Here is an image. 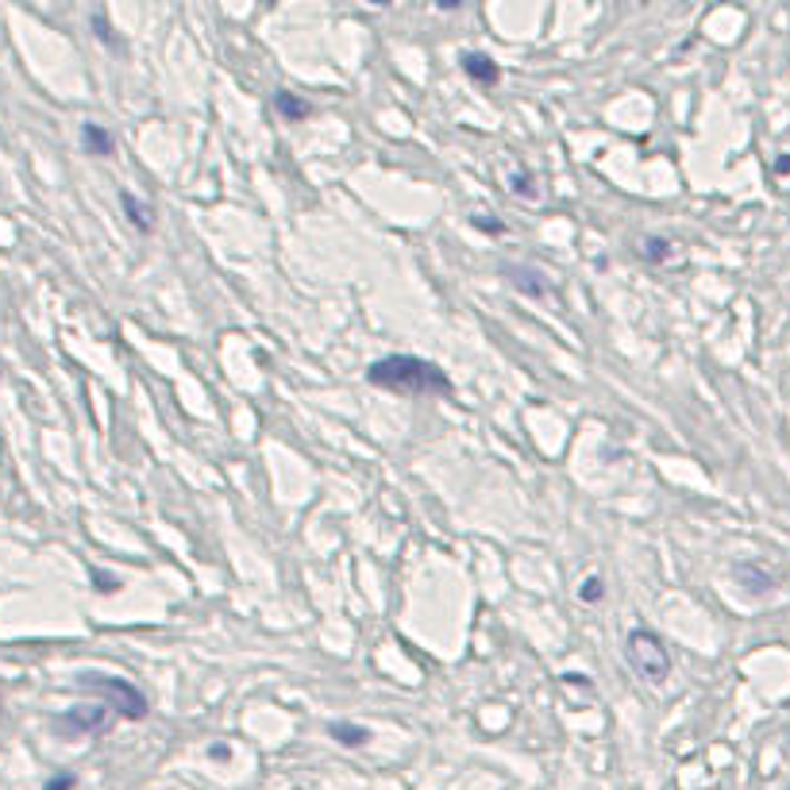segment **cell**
Returning a JSON list of instances; mask_svg holds the SVG:
<instances>
[{"mask_svg":"<svg viewBox=\"0 0 790 790\" xmlns=\"http://www.w3.org/2000/svg\"><path fill=\"white\" fill-rule=\"evenodd\" d=\"M89 578H94V583H97V591L100 594H116V591H120V578H116V575H108V570H89Z\"/></svg>","mask_w":790,"mask_h":790,"instance_id":"obj_14","label":"cell"},{"mask_svg":"<svg viewBox=\"0 0 790 790\" xmlns=\"http://www.w3.org/2000/svg\"><path fill=\"white\" fill-rule=\"evenodd\" d=\"M776 174H790V155H779V158H776Z\"/></svg>","mask_w":790,"mask_h":790,"instance_id":"obj_20","label":"cell"},{"mask_svg":"<svg viewBox=\"0 0 790 790\" xmlns=\"http://www.w3.org/2000/svg\"><path fill=\"white\" fill-rule=\"evenodd\" d=\"M274 108H279L285 120H305V116H309V105L301 97H293V94H279V97H274Z\"/></svg>","mask_w":790,"mask_h":790,"instance_id":"obj_11","label":"cell"},{"mask_svg":"<svg viewBox=\"0 0 790 790\" xmlns=\"http://www.w3.org/2000/svg\"><path fill=\"white\" fill-rule=\"evenodd\" d=\"M208 755H213V760H228V744H213L208 748Z\"/></svg>","mask_w":790,"mask_h":790,"instance_id":"obj_19","label":"cell"},{"mask_svg":"<svg viewBox=\"0 0 790 790\" xmlns=\"http://www.w3.org/2000/svg\"><path fill=\"white\" fill-rule=\"evenodd\" d=\"M563 679H567L570 686H591V675H578V671H567Z\"/></svg>","mask_w":790,"mask_h":790,"instance_id":"obj_18","label":"cell"},{"mask_svg":"<svg viewBox=\"0 0 790 790\" xmlns=\"http://www.w3.org/2000/svg\"><path fill=\"white\" fill-rule=\"evenodd\" d=\"M641 255L648 259V263H667V259L675 255V243H671L667 235H644Z\"/></svg>","mask_w":790,"mask_h":790,"instance_id":"obj_10","label":"cell"},{"mask_svg":"<svg viewBox=\"0 0 790 790\" xmlns=\"http://www.w3.org/2000/svg\"><path fill=\"white\" fill-rule=\"evenodd\" d=\"M509 189L517 193V197H536V178L528 170H513L509 174Z\"/></svg>","mask_w":790,"mask_h":790,"instance_id":"obj_12","label":"cell"},{"mask_svg":"<svg viewBox=\"0 0 790 790\" xmlns=\"http://www.w3.org/2000/svg\"><path fill=\"white\" fill-rule=\"evenodd\" d=\"M374 386L390 393H409V398H420V393H451V378L440 371L436 363L417 355H386L371 363L367 371Z\"/></svg>","mask_w":790,"mask_h":790,"instance_id":"obj_1","label":"cell"},{"mask_svg":"<svg viewBox=\"0 0 790 790\" xmlns=\"http://www.w3.org/2000/svg\"><path fill=\"white\" fill-rule=\"evenodd\" d=\"M120 205H124V213H128V221L136 224L139 232H150V228H155V208L143 205V201L136 197V193L124 189V193H120Z\"/></svg>","mask_w":790,"mask_h":790,"instance_id":"obj_7","label":"cell"},{"mask_svg":"<svg viewBox=\"0 0 790 790\" xmlns=\"http://www.w3.org/2000/svg\"><path fill=\"white\" fill-rule=\"evenodd\" d=\"M94 28H97V39H100V43H108V47L116 43V39H113V28H108V20H105V12H94Z\"/></svg>","mask_w":790,"mask_h":790,"instance_id":"obj_16","label":"cell"},{"mask_svg":"<svg viewBox=\"0 0 790 790\" xmlns=\"http://www.w3.org/2000/svg\"><path fill=\"white\" fill-rule=\"evenodd\" d=\"M625 660H628V667L652 686H663L671 679L667 644L660 641V633H652V628H644V625L625 636Z\"/></svg>","mask_w":790,"mask_h":790,"instance_id":"obj_2","label":"cell"},{"mask_svg":"<svg viewBox=\"0 0 790 790\" xmlns=\"http://www.w3.org/2000/svg\"><path fill=\"white\" fill-rule=\"evenodd\" d=\"M470 224H475V228H482V232H490V235H501V232H506V224L494 221V216H470Z\"/></svg>","mask_w":790,"mask_h":790,"instance_id":"obj_15","label":"cell"},{"mask_svg":"<svg viewBox=\"0 0 790 790\" xmlns=\"http://www.w3.org/2000/svg\"><path fill=\"white\" fill-rule=\"evenodd\" d=\"M74 787H78V779H74L70 771H62V776L50 779V783H47L43 790H74Z\"/></svg>","mask_w":790,"mask_h":790,"instance_id":"obj_17","label":"cell"},{"mask_svg":"<svg viewBox=\"0 0 790 790\" xmlns=\"http://www.w3.org/2000/svg\"><path fill=\"white\" fill-rule=\"evenodd\" d=\"M578 598L583 602H602L605 598V583H602V575H591L583 586H578Z\"/></svg>","mask_w":790,"mask_h":790,"instance_id":"obj_13","label":"cell"},{"mask_svg":"<svg viewBox=\"0 0 790 790\" xmlns=\"http://www.w3.org/2000/svg\"><path fill=\"white\" fill-rule=\"evenodd\" d=\"M78 686H86V691L100 694L108 702V710L124 713L128 721H143V718H147V698H143V691H136L128 679L100 675V671H86V675H78Z\"/></svg>","mask_w":790,"mask_h":790,"instance_id":"obj_3","label":"cell"},{"mask_svg":"<svg viewBox=\"0 0 790 790\" xmlns=\"http://www.w3.org/2000/svg\"><path fill=\"white\" fill-rule=\"evenodd\" d=\"M501 274H506L513 290L525 293V298H548V290H552L548 274L536 271V266H513V263H506V266H501Z\"/></svg>","mask_w":790,"mask_h":790,"instance_id":"obj_5","label":"cell"},{"mask_svg":"<svg viewBox=\"0 0 790 790\" xmlns=\"http://www.w3.org/2000/svg\"><path fill=\"white\" fill-rule=\"evenodd\" d=\"M328 733H332V741H340L343 748H359V744L371 741V733H367L363 725H351V721H332Z\"/></svg>","mask_w":790,"mask_h":790,"instance_id":"obj_9","label":"cell"},{"mask_svg":"<svg viewBox=\"0 0 790 790\" xmlns=\"http://www.w3.org/2000/svg\"><path fill=\"white\" fill-rule=\"evenodd\" d=\"M81 143H86V150L89 155H97V158L113 155V136H108L100 124H81Z\"/></svg>","mask_w":790,"mask_h":790,"instance_id":"obj_8","label":"cell"},{"mask_svg":"<svg viewBox=\"0 0 790 790\" xmlns=\"http://www.w3.org/2000/svg\"><path fill=\"white\" fill-rule=\"evenodd\" d=\"M108 725V705H74L70 713L58 718V729L70 737H86V733H100Z\"/></svg>","mask_w":790,"mask_h":790,"instance_id":"obj_4","label":"cell"},{"mask_svg":"<svg viewBox=\"0 0 790 790\" xmlns=\"http://www.w3.org/2000/svg\"><path fill=\"white\" fill-rule=\"evenodd\" d=\"M464 74L470 81H475V86H498L501 81V66L494 62L490 55H478V50H470V55H464Z\"/></svg>","mask_w":790,"mask_h":790,"instance_id":"obj_6","label":"cell"}]
</instances>
